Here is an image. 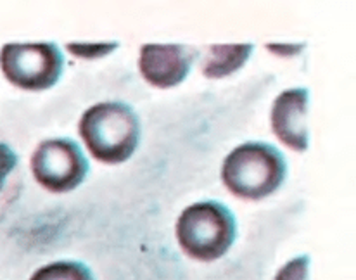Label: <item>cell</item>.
Wrapping results in <instances>:
<instances>
[{
  "label": "cell",
  "mask_w": 356,
  "mask_h": 280,
  "mask_svg": "<svg viewBox=\"0 0 356 280\" xmlns=\"http://www.w3.org/2000/svg\"><path fill=\"white\" fill-rule=\"evenodd\" d=\"M30 280H95L90 267L81 261L63 260L38 268Z\"/></svg>",
  "instance_id": "9"
},
{
  "label": "cell",
  "mask_w": 356,
  "mask_h": 280,
  "mask_svg": "<svg viewBox=\"0 0 356 280\" xmlns=\"http://www.w3.org/2000/svg\"><path fill=\"white\" fill-rule=\"evenodd\" d=\"M309 92L305 87L289 88L279 94L270 111L272 130L282 144L293 151L305 152L309 145L308 133Z\"/></svg>",
  "instance_id": "7"
},
{
  "label": "cell",
  "mask_w": 356,
  "mask_h": 280,
  "mask_svg": "<svg viewBox=\"0 0 356 280\" xmlns=\"http://www.w3.org/2000/svg\"><path fill=\"white\" fill-rule=\"evenodd\" d=\"M66 49L80 59H99L118 49V42H109V44H67Z\"/></svg>",
  "instance_id": "11"
},
{
  "label": "cell",
  "mask_w": 356,
  "mask_h": 280,
  "mask_svg": "<svg viewBox=\"0 0 356 280\" xmlns=\"http://www.w3.org/2000/svg\"><path fill=\"white\" fill-rule=\"evenodd\" d=\"M309 279V256L301 254V256L293 258L287 261L280 270L277 272L273 280H308Z\"/></svg>",
  "instance_id": "10"
},
{
  "label": "cell",
  "mask_w": 356,
  "mask_h": 280,
  "mask_svg": "<svg viewBox=\"0 0 356 280\" xmlns=\"http://www.w3.org/2000/svg\"><path fill=\"white\" fill-rule=\"evenodd\" d=\"M194 51L181 44H145L140 49L138 69L147 83L158 88H172L188 76Z\"/></svg>",
  "instance_id": "6"
},
{
  "label": "cell",
  "mask_w": 356,
  "mask_h": 280,
  "mask_svg": "<svg viewBox=\"0 0 356 280\" xmlns=\"http://www.w3.org/2000/svg\"><path fill=\"white\" fill-rule=\"evenodd\" d=\"M17 154L13 151V147L3 142H0V179L6 180V176L16 168Z\"/></svg>",
  "instance_id": "12"
},
{
  "label": "cell",
  "mask_w": 356,
  "mask_h": 280,
  "mask_svg": "<svg viewBox=\"0 0 356 280\" xmlns=\"http://www.w3.org/2000/svg\"><path fill=\"white\" fill-rule=\"evenodd\" d=\"M287 176L286 156L268 142H244L225 158L222 180L234 196L261 201L282 187Z\"/></svg>",
  "instance_id": "1"
},
{
  "label": "cell",
  "mask_w": 356,
  "mask_h": 280,
  "mask_svg": "<svg viewBox=\"0 0 356 280\" xmlns=\"http://www.w3.org/2000/svg\"><path fill=\"white\" fill-rule=\"evenodd\" d=\"M3 183H6V180H2V179H0V190H2V187H3Z\"/></svg>",
  "instance_id": "13"
},
{
  "label": "cell",
  "mask_w": 356,
  "mask_h": 280,
  "mask_svg": "<svg viewBox=\"0 0 356 280\" xmlns=\"http://www.w3.org/2000/svg\"><path fill=\"white\" fill-rule=\"evenodd\" d=\"M175 233L181 251L197 261H215L229 253L237 237V222L218 201L191 204L178 216Z\"/></svg>",
  "instance_id": "3"
},
{
  "label": "cell",
  "mask_w": 356,
  "mask_h": 280,
  "mask_svg": "<svg viewBox=\"0 0 356 280\" xmlns=\"http://www.w3.org/2000/svg\"><path fill=\"white\" fill-rule=\"evenodd\" d=\"M81 139L95 159L120 165L134 156L140 142V120L127 102L108 101L88 108L78 123Z\"/></svg>",
  "instance_id": "2"
},
{
  "label": "cell",
  "mask_w": 356,
  "mask_h": 280,
  "mask_svg": "<svg viewBox=\"0 0 356 280\" xmlns=\"http://www.w3.org/2000/svg\"><path fill=\"white\" fill-rule=\"evenodd\" d=\"M31 172L44 189L64 194L83 183L88 175V161L78 142L59 137L38 144L31 156Z\"/></svg>",
  "instance_id": "5"
},
{
  "label": "cell",
  "mask_w": 356,
  "mask_h": 280,
  "mask_svg": "<svg viewBox=\"0 0 356 280\" xmlns=\"http://www.w3.org/2000/svg\"><path fill=\"white\" fill-rule=\"evenodd\" d=\"M252 51V44L211 45L206 49V56L202 59V73L208 78L230 76L248 63Z\"/></svg>",
  "instance_id": "8"
},
{
  "label": "cell",
  "mask_w": 356,
  "mask_h": 280,
  "mask_svg": "<svg viewBox=\"0 0 356 280\" xmlns=\"http://www.w3.org/2000/svg\"><path fill=\"white\" fill-rule=\"evenodd\" d=\"M64 56L54 42L6 44L0 49L3 76L23 90H47L64 73Z\"/></svg>",
  "instance_id": "4"
}]
</instances>
